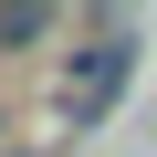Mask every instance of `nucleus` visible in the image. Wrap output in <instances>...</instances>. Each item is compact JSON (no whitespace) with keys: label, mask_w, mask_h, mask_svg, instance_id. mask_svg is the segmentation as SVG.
I'll list each match as a JSON object with an SVG mask.
<instances>
[{"label":"nucleus","mask_w":157,"mask_h":157,"mask_svg":"<svg viewBox=\"0 0 157 157\" xmlns=\"http://www.w3.org/2000/svg\"><path fill=\"white\" fill-rule=\"evenodd\" d=\"M126 63H136V42H126V32L105 21V32H94L84 52H73V73H63V115H105V105L126 94Z\"/></svg>","instance_id":"1"},{"label":"nucleus","mask_w":157,"mask_h":157,"mask_svg":"<svg viewBox=\"0 0 157 157\" xmlns=\"http://www.w3.org/2000/svg\"><path fill=\"white\" fill-rule=\"evenodd\" d=\"M52 0H11V11H0V52H32V42H52Z\"/></svg>","instance_id":"2"}]
</instances>
